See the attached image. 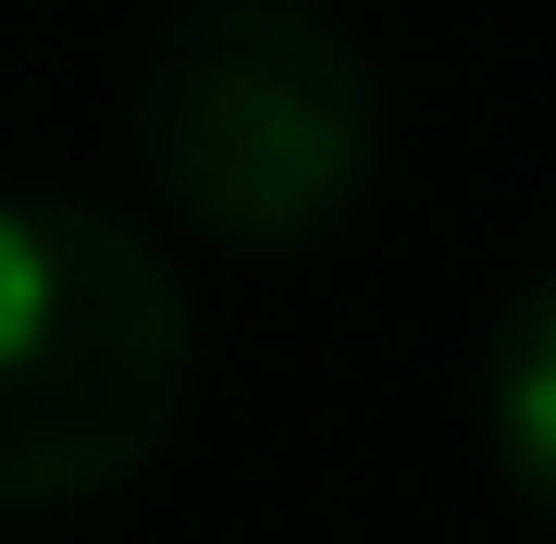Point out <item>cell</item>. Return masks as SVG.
Instances as JSON below:
<instances>
[{
    "instance_id": "cell-1",
    "label": "cell",
    "mask_w": 556,
    "mask_h": 544,
    "mask_svg": "<svg viewBox=\"0 0 556 544\" xmlns=\"http://www.w3.org/2000/svg\"><path fill=\"white\" fill-rule=\"evenodd\" d=\"M137 162L211 248H321L383 174V75L321 0H174L137 50Z\"/></svg>"
},
{
    "instance_id": "cell-2",
    "label": "cell",
    "mask_w": 556,
    "mask_h": 544,
    "mask_svg": "<svg viewBox=\"0 0 556 544\" xmlns=\"http://www.w3.org/2000/svg\"><path fill=\"white\" fill-rule=\"evenodd\" d=\"M199 396V309L100 199H0V507L124 495Z\"/></svg>"
},
{
    "instance_id": "cell-3",
    "label": "cell",
    "mask_w": 556,
    "mask_h": 544,
    "mask_svg": "<svg viewBox=\"0 0 556 544\" xmlns=\"http://www.w3.org/2000/svg\"><path fill=\"white\" fill-rule=\"evenodd\" d=\"M482 445H495L507 495L532 520H556V261L482 334Z\"/></svg>"
}]
</instances>
